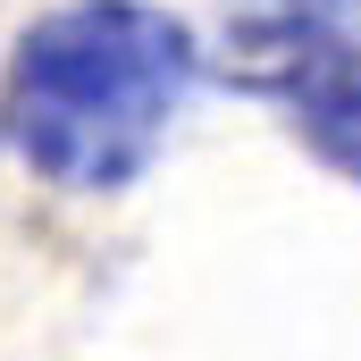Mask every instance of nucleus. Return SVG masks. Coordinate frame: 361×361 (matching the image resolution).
Returning <instances> with one entry per match:
<instances>
[{"mask_svg":"<svg viewBox=\"0 0 361 361\" xmlns=\"http://www.w3.org/2000/svg\"><path fill=\"white\" fill-rule=\"evenodd\" d=\"M193 76L202 42L160 0H59L0 68V143L68 193H118L169 143Z\"/></svg>","mask_w":361,"mask_h":361,"instance_id":"obj_1","label":"nucleus"},{"mask_svg":"<svg viewBox=\"0 0 361 361\" xmlns=\"http://www.w3.org/2000/svg\"><path fill=\"white\" fill-rule=\"evenodd\" d=\"M235 76L269 92L294 135L361 185V8L353 0H269L235 34Z\"/></svg>","mask_w":361,"mask_h":361,"instance_id":"obj_2","label":"nucleus"}]
</instances>
